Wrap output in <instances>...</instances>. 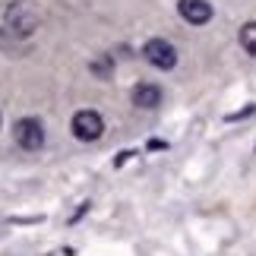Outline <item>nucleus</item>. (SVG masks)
<instances>
[{"label":"nucleus","instance_id":"f257e3e1","mask_svg":"<svg viewBox=\"0 0 256 256\" xmlns=\"http://www.w3.org/2000/svg\"><path fill=\"white\" fill-rule=\"evenodd\" d=\"M6 26L13 28L16 35H28V32H32V28L38 26V10H35L32 0H16V4H10Z\"/></svg>","mask_w":256,"mask_h":256},{"label":"nucleus","instance_id":"f03ea898","mask_svg":"<svg viewBox=\"0 0 256 256\" xmlns=\"http://www.w3.org/2000/svg\"><path fill=\"white\" fill-rule=\"evenodd\" d=\"M73 133H76V140H82V142L102 140V133H104L102 114L98 111H76L73 114Z\"/></svg>","mask_w":256,"mask_h":256},{"label":"nucleus","instance_id":"7ed1b4c3","mask_svg":"<svg viewBox=\"0 0 256 256\" xmlns=\"http://www.w3.org/2000/svg\"><path fill=\"white\" fill-rule=\"evenodd\" d=\"M142 57L155 66V70H171V66L177 64V51H174V44H171V42H164V38H152V42H146Z\"/></svg>","mask_w":256,"mask_h":256},{"label":"nucleus","instance_id":"20e7f679","mask_svg":"<svg viewBox=\"0 0 256 256\" xmlns=\"http://www.w3.org/2000/svg\"><path fill=\"white\" fill-rule=\"evenodd\" d=\"M13 140L22 146V149L35 152V149L44 146V130L35 117H22V120H16V126H13Z\"/></svg>","mask_w":256,"mask_h":256},{"label":"nucleus","instance_id":"39448f33","mask_svg":"<svg viewBox=\"0 0 256 256\" xmlns=\"http://www.w3.org/2000/svg\"><path fill=\"white\" fill-rule=\"evenodd\" d=\"M177 13L190 26H206L212 19V4L209 0H180V4H177Z\"/></svg>","mask_w":256,"mask_h":256},{"label":"nucleus","instance_id":"423d86ee","mask_svg":"<svg viewBox=\"0 0 256 256\" xmlns=\"http://www.w3.org/2000/svg\"><path fill=\"white\" fill-rule=\"evenodd\" d=\"M133 102L140 108H158L162 104V88L152 86V82H142V86L133 88Z\"/></svg>","mask_w":256,"mask_h":256},{"label":"nucleus","instance_id":"0eeeda50","mask_svg":"<svg viewBox=\"0 0 256 256\" xmlns=\"http://www.w3.org/2000/svg\"><path fill=\"white\" fill-rule=\"evenodd\" d=\"M240 44L247 48V54L256 57V22H247V26L240 28Z\"/></svg>","mask_w":256,"mask_h":256},{"label":"nucleus","instance_id":"6e6552de","mask_svg":"<svg viewBox=\"0 0 256 256\" xmlns=\"http://www.w3.org/2000/svg\"><path fill=\"white\" fill-rule=\"evenodd\" d=\"M92 70H95L98 76H108V60H98V64H92Z\"/></svg>","mask_w":256,"mask_h":256}]
</instances>
